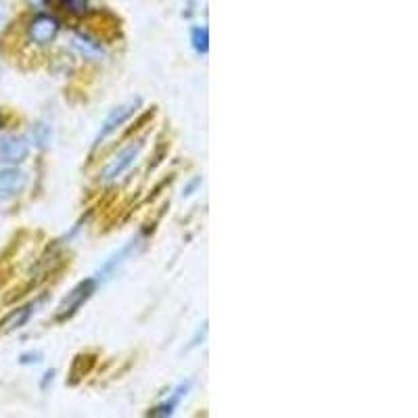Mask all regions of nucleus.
<instances>
[{"mask_svg": "<svg viewBox=\"0 0 418 418\" xmlns=\"http://www.w3.org/2000/svg\"><path fill=\"white\" fill-rule=\"evenodd\" d=\"M143 149H145V138H138V140H134L132 145H128L126 149H122L111 161H109V166L103 170V180L105 182H113V180H117L124 172H128V168L138 159V155L143 153Z\"/></svg>", "mask_w": 418, "mask_h": 418, "instance_id": "obj_2", "label": "nucleus"}, {"mask_svg": "<svg viewBox=\"0 0 418 418\" xmlns=\"http://www.w3.org/2000/svg\"><path fill=\"white\" fill-rule=\"evenodd\" d=\"M96 287H99V280H96V278H86V280L78 282V284L63 297V301L59 303V308H57V320H59V322H65V320H69L71 316H75L78 310L96 293Z\"/></svg>", "mask_w": 418, "mask_h": 418, "instance_id": "obj_1", "label": "nucleus"}, {"mask_svg": "<svg viewBox=\"0 0 418 418\" xmlns=\"http://www.w3.org/2000/svg\"><path fill=\"white\" fill-rule=\"evenodd\" d=\"M31 140H34L38 147H44V145L50 140V130H48V126L36 124V126L31 128Z\"/></svg>", "mask_w": 418, "mask_h": 418, "instance_id": "obj_13", "label": "nucleus"}, {"mask_svg": "<svg viewBox=\"0 0 418 418\" xmlns=\"http://www.w3.org/2000/svg\"><path fill=\"white\" fill-rule=\"evenodd\" d=\"M19 362H21V364H38V362H42V354H40V352H29V354H23Z\"/></svg>", "mask_w": 418, "mask_h": 418, "instance_id": "obj_14", "label": "nucleus"}, {"mask_svg": "<svg viewBox=\"0 0 418 418\" xmlns=\"http://www.w3.org/2000/svg\"><path fill=\"white\" fill-rule=\"evenodd\" d=\"M71 44H73V48H75L80 55H84V57H88V59H99V57L103 55L101 44H99L96 40H92L90 36H86V34H75V36L71 38Z\"/></svg>", "mask_w": 418, "mask_h": 418, "instance_id": "obj_10", "label": "nucleus"}, {"mask_svg": "<svg viewBox=\"0 0 418 418\" xmlns=\"http://www.w3.org/2000/svg\"><path fill=\"white\" fill-rule=\"evenodd\" d=\"M191 42H193V48H195L199 55H208L209 52L208 27H193V31H191Z\"/></svg>", "mask_w": 418, "mask_h": 418, "instance_id": "obj_11", "label": "nucleus"}, {"mask_svg": "<svg viewBox=\"0 0 418 418\" xmlns=\"http://www.w3.org/2000/svg\"><path fill=\"white\" fill-rule=\"evenodd\" d=\"M59 2L71 15H84L90 6V0H59Z\"/></svg>", "mask_w": 418, "mask_h": 418, "instance_id": "obj_12", "label": "nucleus"}, {"mask_svg": "<svg viewBox=\"0 0 418 418\" xmlns=\"http://www.w3.org/2000/svg\"><path fill=\"white\" fill-rule=\"evenodd\" d=\"M34 312H36V303H27V305H21V308L8 312L0 320V333H13V331L25 326L29 322V318L34 316Z\"/></svg>", "mask_w": 418, "mask_h": 418, "instance_id": "obj_8", "label": "nucleus"}, {"mask_svg": "<svg viewBox=\"0 0 418 418\" xmlns=\"http://www.w3.org/2000/svg\"><path fill=\"white\" fill-rule=\"evenodd\" d=\"M0 126H2V117H0Z\"/></svg>", "mask_w": 418, "mask_h": 418, "instance_id": "obj_16", "label": "nucleus"}, {"mask_svg": "<svg viewBox=\"0 0 418 418\" xmlns=\"http://www.w3.org/2000/svg\"><path fill=\"white\" fill-rule=\"evenodd\" d=\"M52 381H55V370H48L42 379V389H48V383H52Z\"/></svg>", "mask_w": 418, "mask_h": 418, "instance_id": "obj_15", "label": "nucleus"}, {"mask_svg": "<svg viewBox=\"0 0 418 418\" xmlns=\"http://www.w3.org/2000/svg\"><path fill=\"white\" fill-rule=\"evenodd\" d=\"M29 155V143L23 136L17 134H4L0 136V164L4 166H17L25 161Z\"/></svg>", "mask_w": 418, "mask_h": 418, "instance_id": "obj_4", "label": "nucleus"}, {"mask_svg": "<svg viewBox=\"0 0 418 418\" xmlns=\"http://www.w3.org/2000/svg\"><path fill=\"white\" fill-rule=\"evenodd\" d=\"M27 176L17 168L0 170V199H10L25 189Z\"/></svg>", "mask_w": 418, "mask_h": 418, "instance_id": "obj_7", "label": "nucleus"}, {"mask_svg": "<svg viewBox=\"0 0 418 418\" xmlns=\"http://www.w3.org/2000/svg\"><path fill=\"white\" fill-rule=\"evenodd\" d=\"M191 381H187V383H180L178 387H176V391L170 396V400H166L161 406H157L155 410H151L149 415L151 417H172L174 412H176V408L180 406V402L187 398V394H189V389H191Z\"/></svg>", "mask_w": 418, "mask_h": 418, "instance_id": "obj_9", "label": "nucleus"}, {"mask_svg": "<svg viewBox=\"0 0 418 418\" xmlns=\"http://www.w3.org/2000/svg\"><path fill=\"white\" fill-rule=\"evenodd\" d=\"M140 99H134V101H128L126 105H120L117 109H113L109 115H107V120L103 122V126H101V132H99V136H96V145L101 143V140H105L107 136H111L117 128H122L134 113H136V109L140 107Z\"/></svg>", "mask_w": 418, "mask_h": 418, "instance_id": "obj_6", "label": "nucleus"}, {"mask_svg": "<svg viewBox=\"0 0 418 418\" xmlns=\"http://www.w3.org/2000/svg\"><path fill=\"white\" fill-rule=\"evenodd\" d=\"M140 245H143V238L140 236H136V238H132V240H128L117 253H113L101 268H99V272H96V280H109L132 255H136L138 253V249H140Z\"/></svg>", "mask_w": 418, "mask_h": 418, "instance_id": "obj_5", "label": "nucleus"}, {"mask_svg": "<svg viewBox=\"0 0 418 418\" xmlns=\"http://www.w3.org/2000/svg\"><path fill=\"white\" fill-rule=\"evenodd\" d=\"M61 31V23L57 17L48 15V13H40L36 15L31 21H29V27H27V36L34 44L38 46H46L50 42H55V38L59 36Z\"/></svg>", "mask_w": 418, "mask_h": 418, "instance_id": "obj_3", "label": "nucleus"}]
</instances>
